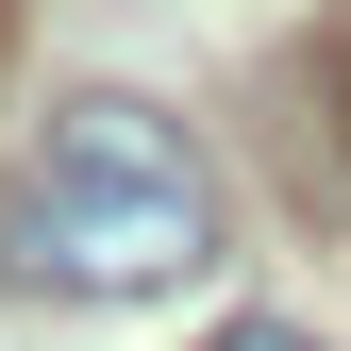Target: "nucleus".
Here are the masks:
<instances>
[{"label":"nucleus","instance_id":"f257e3e1","mask_svg":"<svg viewBox=\"0 0 351 351\" xmlns=\"http://www.w3.org/2000/svg\"><path fill=\"white\" fill-rule=\"evenodd\" d=\"M17 268L67 285V301H167V285H201L217 268V167L151 101L84 84V101H51V151H34V201H17Z\"/></svg>","mask_w":351,"mask_h":351},{"label":"nucleus","instance_id":"f03ea898","mask_svg":"<svg viewBox=\"0 0 351 351\" xmlns=\"http://www.w3.org/2000/svg\"><path fill=\"white\" fill-rule=\"evenodd\" d=\"M217 351H318V335H285V318H234V335H217Z\"/></svg>","mask_w":351,"mask_h":351},{"label":"nucleus","instance_id":"7ed1b4c3","mask_svg":"<svg viewBox=\"0 0 351 351\" xmlns=\"http://www.w3.org/2000/svg\"><path fill=\"white\" fill-rule=\"evenodd\" d=\"M335 151H351V51H335Z\"/></svg>","mask_w":351,"mask_h":351}]
</instances>
